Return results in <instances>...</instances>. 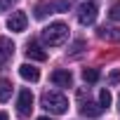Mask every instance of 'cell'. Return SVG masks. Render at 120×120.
<instances>
[{
    "label": "cell",
    "instance_id": "30bf717a",
    "mask_svg": "<svg viewBox=\"0 0 120 120\" xmlns=\"http://www.w3.org/2000/svg\"><path fill=\"white\" fill-rule=\"evenodd\" d=\"M19 75H21L24 80H28V82H38L40 71H38L35 66H31V64H21V66H19Z\"/></svg>",
    "mask_w": 120,
    "mask_h": 120
},
{
    "label": "cell",
    "instance_id": "9a60e30c",
    "mask_svg": "<svg viewBox=\"0 0 120 120\" xmlns=\"http://www.w3.org/2000/svg\"><path fill=\"white\" fill-rule=\"evenodd\" d=\"M108 17H111L113 21H120V0L111 5V10H108Z\"/></svg>",
    "mask_w": 120,
    "mask_h": 120
},
{
    "label": "cell",
    "instance_id": "ac0fdd59",
    "mask_svg": "<svg viewBox=\"0 0 120 120\" xmlns=\"http://www.w3.org/2000/svg\"><path fill=\"white\" fill-rule=\"evenodd\" d=\"M108 82H111V85L120 82V71H111V75H108Z\"/></svg>",
    "mask_w": 120,
    "mask_h": 120
},
{
    "label": "cell",
    "instance_id": "4fadbf2b",
    "mask_svg": "<svg viewBox=\"0 0 120 120\" xmlns=\"http://www.w3.org/2000/svg\"><path fill=\"white\" fill-rule=\"evenodd\" d=\"M82 80L85 82H97L99 80V71L97 68H85L82 71Z\"/></svg>",
    "mask_w": 120,
    "mask_h": 120
},
{
    "label": "cell",
    "instance_id": "ffe728a7",
    "mask_svg": "<svg viewBox=\"0 0 120 120\" xmlns=\"http://www.w3.org/2000/svg\"><path fill=\"white\" fill-rule=\"evenodd\" d=\"M0 120H7V115H5V113H0Z\"/></svg>",
    "mask_w": 120,
    "mask_h": 120
},
{
    "label": "cell",
    "instance_id": "52a82bcc",
    "mask_svg": "<svg viewBox=\"0 0 120 120\" xmlns=\"http://www.w3.org/2000/svg\"><path fill=\"white\" fill-rule=\"evenodd\" d=\"M14 54V42L5 35H0V66H5Z\"/></svg>",
    "mask_w": 120,
    "mask_h": 120
},
{
    "label": "cell",
    "instance_id": "2e32d148",
    "mask_svg": "<svg viewBox=\"0 0 120 120\" xmlns=\"http://www.w3.org/2000/svg\"><path fill=\"white\" fill-rule=\"evenodd\" d=\"M99 35H101V38H115V40H120V31H118V33H111V28H106V26L99 28Z\"/></svg>",
    "mask_w": 120,
    "mask_h": 120
},
{
    "label": "cell",
    "instance_id": "7c38bea8",
    "mask_svg": "<svg viewBox=\"0 0 120 120\" xmlns=\"http://www.w3.org/2000/svg\"><path fill=\"white\" fill-rule=\"evenodd\" d=\"M12 97V82L10 80H0V101H7Z\"/></svg>",
    "mask_w": 120,
    "mask_h": 120
},
{
    "label": "cell",
    "instance_id": "7402d4cb",
    "mask_svg": "<svg viewBox=\"0 0 120 120\" xmlns=\"http://www.w3.org/2000/svg\"><path fill=\"white\" fill-rule=\"evenodd\" d=\"M118 111H120V97H118Z\"/></svg>",
    "mask_w": 120,
    "mask_h": 120
},
{
    "label": "cell",
    "instance_id": "ba28073f",
    "mask_svg": "<svg viewBox=\"0 0 120 120\" xmlns=\"http://www.w3.org/2000/svg\"><path fill=\"white\" fill-rule=\"evenodd\" d=\"M52 82L59 85V87H71V85H73V75H71L68 68H56V71L52 73Z\"/></svg>",
    "mask_w": 120,
    "mask_h": 120
},
{
    "label": "cell",
    "instance_id": "8fae6325",
    "mask_svg": "<svg viewBox=\"0 0 120 120\" xmlns=\"http://www.w3.org/2000/svg\"><path fill=\"white\" fill-rule=\"evenodd\" d=\"M101 104H92L90 99L87 101H82V106H80V113L82 115H87V118H97V115H101Z\"/></svg>",
    "mask_w": 120,
    "mask_h": 120
},
{
    "label": "cell",
    "instance_id": "3957f363",
    "mask_svg": "<svg viewBox=\"0 0 120 120\" xmlns=\"http://www.w3.org/2000/svg\"><path fill=\"white\" fill-rule=\"evenodd\" d=\"M68 7H71L68 0H47V3H40L35 7V17L42 19V17L54 14V12H68Z\"/></svg>",
    "mask_w": 120,
    "mask_h": 120
},
{
    "label": "cell",
    "instance_id": "9c48e42d",
    "mask_svg": "<svg viewBox=\"0 0 120 120\" xmlns=\"http://www.w3.org/2000/svg\"><path fill=\"white\" fill-rule=\"evenodd\" d=\"M26 56L33 59V61H45V59H47V52H45L38 42H28V45H26Z\"/></svg>",
    "mask_w": 120,
    "mask_h": 120
},
{
    "label": "cell",
    "instance_id": "d6986e66",
    "mask_svg": "<svg viewBox=\"0 0 120 120\" xmlns=\"http://www.w3.org/2000/svg\"><path fill=\"white\" fill-rule=\"evenodd\" d=\"M82 47H85V42H82V40H78V42H75V45H73L71 49H73V54H78V52H80Z\"/></svg>",
    "mask_w": 120,
    "mask_h": 120
},
{
    "label": "cell",
    "instance_id": "5b68a950",
    "mask_svg": "<svg viewBox=\"0 0 120 120\" xmlns=\"http://www.w3.org/2000/svg\"><path fill=\"white\" fill-rule=\"evenodd\" d=\"M31 111H33V94H31V90H21L19 99H17V113L21 118H26V115H31Z\"/></svg>",
    "mask_w": 120,
    "mask_h": 120
},
{
    "label": "cell",
    "instance_id": "5bb4252c",
    "mask_svg": "<svg viewBox=\"0 0 120 120\" xmlns=\"http://www.w3.org/2000/svg\"><path fill=\"white\" fill-rule=\"evenodd\" d=\"M111 101H113L111 92H108V90H101V92H99V104H101V108H108Z\"/></svg>",
    "mask_w": 120,
    "mask_h": 120
},
{
    "label": "cell",
    "instance_id": "7a4b0ae2",
    "mask_svg": "<svg viewBox=\"0 0 120 120\" xmlns=\"http://www.w3.org/2000/svg\"><path fill=\"white\" fill-rule=\"evenodd\" d=\"M42 108L52 111V113H66L68 111V99L61 92H45L42 94Z\"/></svg>",
    "mask_w": 120,
    "mask_h": 120
},
{
    "label": "cell",
    "instance_id": "277c9868",
    "mask_svg": "<svg viewBox=\"0 0 120 120\" xmlns=\"http://www.w3.org/2000/svg\"><path fill=\"white\" fill-rule=\"evenodd\" d=\"M78 21L82 26H92L97 21V3H82L78 7Z\"/></svg>",
    "mask_w": 120,
    "mask_h": 120
},
{
    "label": "cell",
    "instance_id": "e0dca14e",
    "mask_svg": "<svg viewBox=\"0 0 120 120\" xmlns=\"http://www.w3.org/2000/svg\"><path fill=\"white\" fill-rule=\"evenodd\" d=\"M14 3H17V0H0V14H3V12H7Z\"/></svg>",
    "mask_w": 120,
    "mask_h": 120
},
{
    "label": "cell",
    "instance_id": "44dd1931",
    "mask_svg": "<svg viewBox=\"0 0 120 120\" xmlns=\"http://www.w3.org/2000/svg\"><path fill=\"white\" fill-rule=\"evenodd\" d=\"M38 120H52V118H45V115H42V118H38Z\"/></svg>",
    "mask_w": 120,
    "mask_h": 120
},
{
    "label": "cell",
    "instance_id": "8992f818",
    "mask_svg": "<svg viewBox=\"0 0 120 120\" xmlns=\"http://www.w3.org/2000/svg\"><path fill=\"white\" fill-rule=\"evenodd\" d=\"M26 24H28L26 12H12V17L7 19V28H10L12 33H21V31H26Z\"/></svg>",
    "mask_w": 120,
    "mask_h": 120
},
{
    "label": "cell",
    "instance_id": "6da1fadb",
    "mask_svg": "<svg viewBox=\"0 0 120 120\" xmlns=\"http://www.w3.org/2000/svg\"><path fill=\"white\" fill-rule=\"evenodd\" d=\"M40 38H42L45 45H49V47H59V45H64L66 38H68V26H66L64 21H54V24H49V26L42 28Z\"/></svg>",
    "mask_w": 120,
    "mask_h": 120
}]
</instances>
